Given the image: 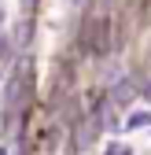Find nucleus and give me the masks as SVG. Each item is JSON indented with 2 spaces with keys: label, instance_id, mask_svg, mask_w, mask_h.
<instances>
[{
  "label": "nucleus",
  "instance_id": "f257e3e1",
  "mask_svg": "<svg viewBox=\"0 0 151 155\" xmlns=\"http://www.w3.org/2000/svg\"><path fill=\"white\" fill-rule=\"evenodd\" d=\"M151 126V111H137V114H129V129H144Z\"/></svg>",
  "mask_w": 151,
  "mask_h": 155
},
{
  "label": "nucleus",
  "instance_id": "f03ea898",
  "mask_svg": "<svg viewBox=\"0 0 151 155\" xmlns=\"http://www.w3.org/2000/svg\"><path fill=\"white\" fill-rule=\"evenodd\" d=\"M103 155H133V148H125V144H107Z\"/></svg>",
  "mask_w": 151,
  "mask_h": 155
}]
</instances>
